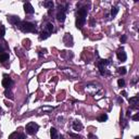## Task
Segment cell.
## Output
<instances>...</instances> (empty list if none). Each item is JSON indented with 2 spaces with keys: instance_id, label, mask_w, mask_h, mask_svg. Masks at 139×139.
<instances>
[{
  "instance_id": "cell-15",
  "label": "cell",
  "mask_w": 139,
  "mask_h": 139,
  "mask_svg": "<svg viewBox=\"0 0 139 139\" xmlns=\"http://www.w3.org/2000/svg\"><path fill=\"white\" fill-rule=\"evenodd\" d=\"M50 136H51V139H56V138H58V130H56L54 127H51Z\"/></svg>"
},
{
  "instance_id": "cell-33",
  "label": "cell",
  "mask_w": 139,
  "mask_h": 139,
  "mask_svg": "<svg viewBox=\"0 0 139 139\" xmlns=\"http://www.w3.org/2000/svg\"><path fill=\"white\" fill-rule=\"evenodd\" d=\"M59 139H64V137H63V136H60V138H59Z\"/></svg>"
},
{
  "instance_id": "cell-14",
  "label": "cell",
  "mask_w": 139,
  "mask_h": 139,
  "mask_svg": "<svg viewBox=\"0 0 139 139\" xmlns=\"http://www.w3.org/2000/svg\"><path fill=\"white\" fill-rule=\"evenodd\" d=\"M54 30V27H53V24L52 23H48L47 25H46L45 27V32H47L48 34H51Z\"/></svg>"
},
{
  "instance_id": "cell-8",
  "label": "cell",
  "mask_w": 139,
  "mask_h": 139,
  "mask_svg": "<svg viewBox=\"0 0 139 139\" xmlns=\"http://www.w3.org/2000/svg\"><path fill=\"white\" fill-rule=\"evenodd\" d=\"M9 139H26V137H25L24 134H21V133H12L11 135L9 136Z\"/></svg>"
},
{
  "instance_id": "cell-3",
  "label": "cell",
  "mask_w": 139,
  "mask_h": 139,
  "mask_svg": "<svg viewBox=\"0 0 139 139\" xmlns=\"http://www.w3.org/2000/svg\"><path fill=\"white\" fill-rule=\"evenodd\" d=\"M12 85H13V80L10 78L8 75L4 74V75H3V79H2V86H3L6 89H9Z\"/></svg>"
},
{
  "instance_id": "cell-9",
  "label": "cell",
  "mask_w": 139,
  "mask_h": 139,
  "mask_svg": "<svg viewBox=\"0 0 139 139\" xmlns=\"http://www.w3.org/2000/svg\"><path fill=\"white\" fill-rule=\"evenodd\" d=\"M129 104L132 105V108L133 109H138V102H139V98L136 96V97H133V98H130L129 100Z\"/></svg>"
},
{
  "instance_id": "cell-6",
  "label": "cell",
  "mask_w": 139,
  "mask_h": 139,
  "mask_svg": "<svg viewBox=\"0 0 139 139\" xmlns=\"http://www.w3.org/2000/svg\"><path fill=\"white\" fill-rule=\"evenodd\" d=\"M85 23H86V18H83V17H77L76 18V27L77 28H81L84 26Z\"/></svg>"
},
{
  "instance_id": "cell-24",
  "label": "cell",
  "mask_w": 139,
  "mask_h": 139,
  "mask_svg": "<svg viewBox=\"0 0 139 139\" xmlns=\"http://www.w3.org/2000/svg\"><path fill=\"white\" fill-rule=\"evenodd\" d=\"M117 85L120 86V87H124V86H125V80L123 79V78L118 79V80H117Z\"/></svg>"
},
{
  "instance_id": "cell-27",
  "label": "cell",
  "mask_w": 139,
  "mask_h": 139,
  "mask_svg": "<svg viewBox=\"0 0 139 139\" xmlns=\"http://www.w3.org/2000/svg\"><path fill=\"white\" fill-rule=\"evenodd\" d=\"M70 136H71V137H73V138H75V139H80V137H79L78 135H74V134H72V133L70 134Z\"/></svg>"
},
{
  "instance_id": "cell-10",
  "label": "cell",
  "mask_w": 139,
  "mask_h": 139,
  "mask_svg": "<svg viewBox=\"0 0 139 139\" xmlns=\"http://www.w3.org/2000/svg\"><path fill=\"white\" fill-rule=\"evenodd\" d=\"M87 13H88V10H87L86 7H83V8H79L78 11H77V17H83V18H86L87 17Z\"/></svg>"
},
{
  "instance_id": "cell-17",
  "label": "cell",
  "mask_w": 139,
  "mask_h": 139,
  "mask_svg": "<svg viewBox=\"0 0 139 139\" xmlns=\"http://www.w3.org/2000/svg\"><path fill=\"white\" fill-rule=\"evenodd\" d=\"M43 4H44V7H46V8H47V9H49V10L53 9V6H54L53 1H45Z\"/></svg>"
},
{
  "instance_id": "cell-22",
  "label": "cell",
  "mask_w": 139,
  "mask_h": 139,
  "mask_svg": "<svg viewBox=\"0 0 139 139\" xmlns=\"http://www.w3.org/2000/svg\"><path fill=\"white\" fill-rule=\"evenodd\" d=\"M4 95H6V97H7V98H10V99H13L12 92L10 91L9 89H6V91H4Z\"/></svg>"
},
{
  "instance_id": "cell-28",
  "label": "cell",
  "mask_w": 139,
  "mask_h": 139,
  "mask_svg": "<svg viewBox=\"0 0 139 139\" xmlns=\"http://www.w3.org/2000/svg\"><path fill=\"white\" fill-rule=\"evenodd\" d=\"M89 138L90 139H98V137L95 136V135H92V134H89Z\"/></svg>"
},
{
  "instance_id": "cell-18",
  "label": "cell",
  "mask_w": 139,
  "mask_h": 139,
  "mask_svg": "<svg viewBox=\"0 0 139 139\" xmlns=\"http://www.w3.org/2000/svg\"><path fill=\"white\" fill-rule=\"evenodd\" d=\"M49 36H50V34H48L47 32H45V30H44V32H43L42 34H40L39 39H40V40H45V39H47V38L49 37Z\"/></svg>"
},
{
  "instance_id": "cell-25",
  "label": "cell",
  "mask_w": 139,
  "mask_h": 139,
  "mask_svg": "<svg viewBox=\"0 0 139 139\" xmlns=\"http://www.w3.org/2000/svg\"><path fill=\"white\" fill-rule=\"evenodd\" d=\"M40 110H42V111H50V110H52V108H48V107H43V108H40Z\"/></svg>"
},
{
  "instance_id": "cell-7",
  "label": "cell",
  "mask_w": 139,
  "mask_h": 139,
  "mask_svg": "<svg viewBox=\"0 0 139 139\" xmlns=\"http://www.w3.org/2000/svg\"><path fill=\"white\" fill-rule=\"evenodd\" d=\"M24 11H25V13H26V14H33L35 12V10H34L33 6L29 2H26L24 4Z\"/></svg>"
},
{
  "instance_id": "cell-20",
  "label": "cell",
  "mask_w": 139,
  "mask_h": 139,
  "mask_svg": "<svg viewBox=\"0 0 139 139\" xmlns=\"http://www.w3.org/2000/svg\"><path fill=\"white\" fill-rule=\"evenodd\" d=\"M117 12H118V8H117V7H113V8L111 9V15H112L113 18H114L115 15L117 14Z\"/></svg>"
},
{
  "instance_id": "cell-23",
  "label": "cell",
  "mask_w": 139,
  "mask_h": 139,
  "mask_svg": "<svg viewBox=\"0 0 139 139\" xmlns=\"http://www.w3.org/2000/svg\"><path fill=\"white\" fill-rule=\"evenodd\" d=\"M4 34H6V28H4L3 25L0 26V37H3Z\"/></svg>"
},
{
  "instance_id": "cell-1",
  "label": "cell",
  "mask_w": 139,
  "mask_h": 139,
  "mask_svg": "<svg viewBox=\"0 0 139 139\" xmlns=\"http://www.w3.org/2000/svg\"><path fill=\"white\" fill-rule=\"evenodd\" d=\"M19 28L21 29L23 33H34V32H36L35 24L30 23V22H26V21L20 22V24H19Z\"/></svg>"
},
{
  "instance_id": "cell-2",
  "label": "cell",
  "mask_w": 139,
  "mask_h": 139,
  "mask_svg": "<svg viewBox=\"0 0 139 139\" xmlns=\"http://www.w3.org/2000/svg\"><path fill=\"white\" fill-rule=\"evenodd\" d=\"M25 129H26V133L29 134V135H35L39 129V125L36 124V123H34V122H30L26 125Z\"/></svg>"
},
{
  "instance_id": "cell-13",
  "label": "cell",
  "mask_w": 139,
  "mask_h": 139,
  "mask_svg": "<svg viewBox=\"0 0 139 139\" xmlns=\"http://www.w3.org/2000/svg\"><path fill=\"white\" fill-rule=\"evenodd\" d=\"M8 21L11 23V24H13V25H18V23L20 24V19H19V17H9V18H8Z\"/></svg>"
},
{
  "instance_id": "cell-31",
  "label": "cell",
  "mask_w": 139,
  "mask_h": 139,
  "mask_svg": "<svg viewBox=\"0 0 139 139\" xmlns=\"http://www.w3.org/2000/svg\"><path fill=\"white\" fill-rule=\"evenodd\" d=\"M121 95H123V96H126L127 94H126V91H122V92H121Z\"/></svg>"
},
{
  "instance_id": "cell-5",
  "label": "cell",
  "mask_w": 139,
  "mask_h": 139,
  "mask_svg": "<svg viewBox=\"0 0 139 139\" xmlns=\"http://www.w3.org/2000/svg\"><path fill=\"white\" fill-rule=\"evenodd\" d=\"M63 42H64L65 46H68V47H72L73 46V37L71 36V34H65Z\"/></svg>"
},
{
  "instance_id": "cell-4",
  "label": "cell",
  "mask_w": 139,
  "mask_h": 139,
  "mask_svg": "<svg viewBox=\"0 0 139 139\" xmlns=\"http://www.w3.org/2000/svg\"><path fill=\"white\" fill-rule=\"evenodd\" d=\"M116 55H117L118 60L122 61V62H124V61H126V59H127V54L123 49H118L117 52H116Z\"/></svg>"
},
{
  "instance_id": "cell-26",
  "label": "cell",
  "mask_w": 139,
  "mask_h": 139,
  "mask_svg": "<svg viewBox=\"0 0 139 139\" xmlns=\"http://www.w3.org/2000/svg\"><path fill=\"white\" fill-rule=\"evenodd\" d=\"M126 39H127V37H126V35H123L122 37H121V43L122 44H124L125 42H126Z\"/></svg>"
},
{
  "instance_id": "cell-29",
  "label": "cell",
  "mask_w": 139,
  "mask_h": 139,
  "mask_svg": "<svg viewBox=\"0 0 139 139\" xmlns=\"http://www.w3.org/2000/svg\"><path fill=\"white\" fill-rule=\"evenodd\" d=\"M132 118H133V120H134V121H138V113H137V114H136L135 116H133Z\"/></svg>"
},
{
  "instance_id": "cell-12",
  "label": "cell",
  "mask_w": 139,
  "mask_h": 139,
  "mask_svg": "<svg viewBox=\"0 0 139 139\" xmlns=\"http://www.w3.org/2000/svg\"><path fill=\"white\" fill-rule=\"evenodd\" d=\"M56 20H58L60 23H63L65 21V13L62 11H59L56 13Z\"/></svg>"
},
{
  "instance_id": "cell-30",
  "label": "cell",
  "mask_w": 139,
  "mask_h": 139,
  "mask_svg": "<svg viewBox=\"0 0 139 139\" xmlns=\"http://www.w3.org/2000/svg\"><path fill=\"white\" fill-rule=\"evenodd\" d=\"M2 53H4V51H3L2 46H0V54H2Z\"/></svg>"
},
{
  "instance_id": "cell-11",
  "label": "cell",
  "mask_w": 139,
  "mask_h": 139,
  "mask_svg": "<svg viewBox=\"0 0 139 139\" xmlns=\"http://www.w3.org/2000/svg\"><path fill=\"white\" fill-rule=\"evenodd\" d=\"M73 129L76 130V132H79V130L83 129V124H81V122L74 121L73 122Z\"/></svg>"
},
{
  "instance_id": "cell-32",
  "label": "cell",
  "mask_w": 139,
  "mask_h": 139,
  "mask_svg": "<svg viewBox=\"0 0 139 139\" xmlns=\"http://www.w3.org/2000/svg\"><path fill=\"white\" fill-rule=\"evenodd\" d=\"M127 116H130V111H129V110L127 111Z\"/></svg>"
},
{
  "instance_id": "cell-16",
  "label": "cell",
  "mask_w": 139,
  "mask_h": 139,
  "mask_svg": "<svg viewBox=\"0 0 139 139\" xmlns=\"http://www.w3.org/2000/svg\"><path fill=\"white\" fill-rule=\"evenodd\" d=\"M8 60H9V53L4 52L2 54H0V62H1V63L6 62V61H8Z\"/></svg>"
},
{
  "instance_id": "cell-21",
  "label": "cell",
  "mask_w": 139,
  "mask_h": 139,
  "mask_svg": "<svg viewBox=\"0 0 139 139\" xmlns=\"http://www.w3.org/2000/svg\"><path fill=\"white\" fill-rule=\"evenodd\" d=\"M117 72H118V74H121V75H125L127 73L126 68H118L117 69Z\"/></svg>"
},
{
  "instance_id": "cell-19",
  "label": "cell",
  "mask_w": 139,
  "mask_h": 139,
  "mask_svg": "<svg viewBox=\"0 0 139 139\" xmlns=\"http://www.w3.org/2000/svg\"><path fill=\"white\" fill-rule=\"evenodd\" d=\"M107 120H108V115L105 114V113H103V114H101L99 117H98V121H99V122H101V123L105 122Z\"/></svg>"
}]
</instances>
